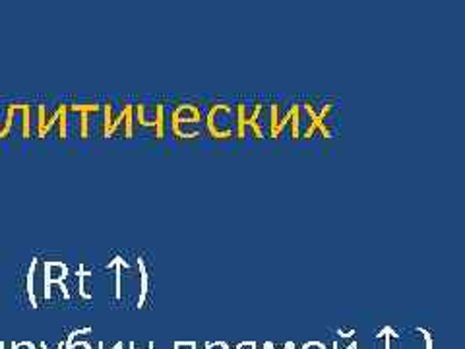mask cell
Returning a JSON list of instances; mask_svg holds the SVG:
<instances>
[{
	"label": "cell",
	"mask_w": 465,
	"mask_h": 349,
	"mask_svg": "<svg viewBox=\"0 0 465 349\" xmlns=\"http://www.w3.org/2000/svg\"><path fill=\"white\" fill-rule=\"evenodd\" d=\"M318 109L314 107V99H304L299 103L301 109V124L304 123V131L301 133L302 138L311 140L316 131H321L324 138H334L336 128L331 124V115L336 111V103L330 99L318 101Z\"/></svg>",
	"instance_id": "6da1fadb"
},
{
	"label": "cell",
	"mask_w": 465,
	"mask_h": 349,
	"mask_svg": "<svg viewBox=\"0 0 465 349\" xmlns=\"http://www.w3.org/2000/svg\"><path fill=\"white\" fill-rule=\"evenodd\" d=\"M264 111L265 106L262 101H238L235 106V136L238 140H245L246 136H255L256 140H262Z\"/></svg>",
	"instance_id": "7a4b0ae2"
},
{
	"label": "cell",
	"mask_w": 465,
	"mask_h": 349,
	"mask_svg": "<svg viewBox=\"0 0 465 349\" xmlns=\"http://www.w3.org/2000/svg\"><path fill=\"white\" fill-rule=\"evenodd\" d=\"M171 133L182 140H194L200 136L204 115L194 103H179L171 109Z\"/></svg>",
	"instance_id": "3957f363"
},
{
	"label": "cell",
	"mask_w": 465,
	"mask_h": 349,
	"mask_svg": "<svg viewBox=\"0 0 465 349\" xmlns=\"http://www.w3.org/2000/svg\"><path fill=\"white\" fill-rule=\"evenodd\" d=\"M204 131L216 140H228L235 136V106L216 103L204 115Z\"/></svg>",
	"instance_id": "277c9868"
},
{
	"label": "cell",
	"mask_w": 465,
	"mask_h": 349,
	"mask_svg": "<svg viewBox=\"0 0 465 349\" xmlns=\"http://www.w3.org/2000/svg\"><path fill=\"white\" fill-rule=\"evenodd\" d=\"M268 107V121H265V128H268V136L270 138H279L285 128L289 126V119H291V111H293V103H289L285 107L284 103L272 101Z\"/></svg>",
	"instance_id": "5b68a950"
},
{
	"label": "cell",
	"mask_w": 465,
	"mask_h": 349,
	"mask_svg": "<svg viewBox=\"0 0 465 349\" xmlns=\"http://www.w3.org/2000/svg\"><path fill=\"white\" fill-rule=\"evenodd\" d=\"M135 123L138 126H148L155 133V138H163L165 136V106L163 103H155L153 106V115L148 116L145 113V106L144 103H138L136 106V115H135Z\"/></svg>",
	"instance_id": "8992f818"
},
{
	"label": "cell",
	"mask_w": 465,
	"mask_h": 349,
	"mask_svg": "<svg viewBox=\"0 0 465 349\" xmlns=\"http://www.w3.org/2000/svg\"><path fill=\"white\" fill-rule=\"evenodd\" d=\"M111 124H113V107H111V103H107V106H105V119H103V136L105 138L109 136Z\"/></svg>",
	"instance_id": "52a82bcc"
}]
</instances>
